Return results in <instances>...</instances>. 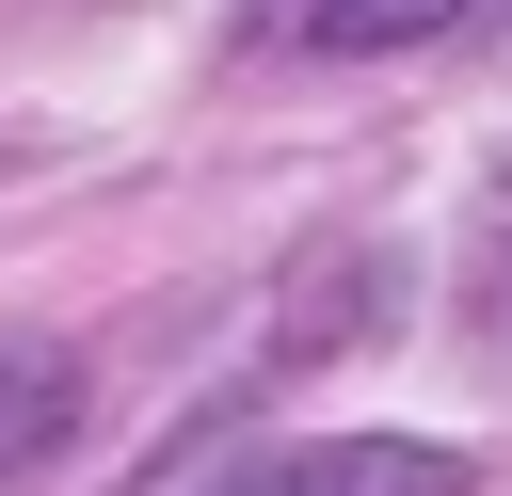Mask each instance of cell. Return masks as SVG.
Returning <instances> with one entry per match:
<instances>
[{
    "label": "cell",
    "instance_id": "7a4b0ae2",
    "mask_svg": "<svg viewBox=\"0 0 512 496\" xmlns=\"http://www.w3.org/2000/svg\"><path fill=\"white\" fill-rule=\"evenodd\" d=\"M80 432V352L64 336H0V480H32Z\"/></svg>",
    "mask_w": 512,
    "mask_h": 496
},
{
    "label": "cell",
    "instance_id": "6da1fadb",
    "mask_svg": "<svg viewBox=\"0 0 512 496\" xmlns=\"http://www.w3.org/2000/svg\"><path fill=\"white\" fill-rule=\"evenodd\" d=\"M208 496H464V464L416 448V432H320V448H256V464H224Z\"/></svg>",
    "mask_w": 512,
    "mask_h": 496
},
{
    "label": "cell",
    "instance_id": "3957f363",
    "mask_svg": "<svg viewBox=\"0 0 512 496\" xmlns=\"http://www.w3.org/2000/svg\"><path fill=\"white\" fill-rule=\"evenodd\" d=\"M464 0H272V32H304V48H416V32H448Z\"/></svg>",
    "mask_w": 512,
    "mask_h": 496
}]
</instances>
